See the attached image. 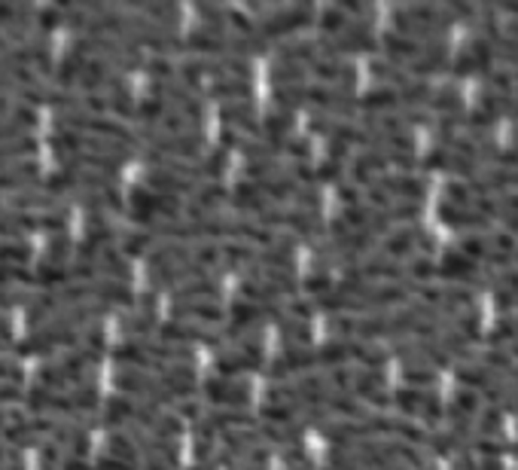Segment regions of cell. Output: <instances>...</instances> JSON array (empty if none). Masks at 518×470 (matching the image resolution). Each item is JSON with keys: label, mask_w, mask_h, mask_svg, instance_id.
Listing matches in <instances>:
<instances>
[{"label": "cell", "mask_w": 518, "mask_h": 470, "mask_svg": "<svg viewBox=\"0 0 518 470\" xmlns=\"http://www.w3.org/2000/svg\"><path fill=\"white\" fill-rule=\"evenodd\" d=\"M384 46L391 53V62H397L402 71L415 73H442L451 68V59L446 53V40L442 37H415L391 31L384 37Z\"/></svg>", "instance_id": "1"}, {"label": "cell", "mask_w": 518, "mask_h": 470, "mask_svg": "<svg viewBox=\"0 0 518 470\" xmlns=\"http://www.w3.org/2000/svg\"><path fill=\"white\" fill-rule=\"evenodd\" d=\"M266 360V349H262L259 336H238L226 345V351L220 354L217 367L223 376H238V373H248V369L262 367Z\"/></svg>", "instance_id": "2"}, {"label": "cell", "mask_w": 518, "mask_h": 470, "mask_svg": "<svg viewBox=\"0 0 518 470\" xmlns=\"http://www.w3.org/2000/svg\"><path fill=\"white\" fill-rule=\"evenodd\" d=\"M204 394L213 407H220L223 412H241V407L250 403V388L248 382H241L238 376H213L204 385Z\"/></svg>", "instance_id": "3"}, {"label": "cell", "mask_w": 518, "mask_h": 470, "mask_svg": "<svg viewBox=\"0 0 518 470\" xmlns=\"http://www.w3.org/2000/svg\"><path fill=\"white\" fill-rule=\"evenodd\" d=\"M391 403H397L402 412L409 416H421V418H442V400L433 391L424 388H402L391 398Z\"/></svg>", "instance_id": "4"}, {"label": "cell", "mask_w": 518, "mask_h": 470, "mask_svg": "<svg viewBox=\"0 0 518 470\" xmlns=\"http://www.w3.org/2000/svg\"><path fill=\"white\" fill-rule=\"evenodd\" d=\"M427 168H436V171H455V175H476L479 165L470 162L466 156H460L455 150H446V147H436V150L424 159Z\"/></svg>", "instance_id": "5"}, {"label": "cell", "mask_w": 518, "mask_h": 470, "mask_svg": "<svg viewBox=\"0 0 518 470\" xmlns=\"http://www.w3.org/2000/svg\"><path fill=\"white\" fill-rule=\"evenodd\" d=\"M439 217H442V224H446V226H457V229H466V226L488 229L491 226V220L479 217V214H476L473 208H466V205H457V202H446V199H442V205H439Z\"/></svg>", "instance_id": "6"}, {"label": "cell", "mask_w": 518, "mask_h": 470, "mask_svg": "<svg viewBox=\"0 0 518 470\" xmlns=\"http://www.w3.org/2000/svg\"><path fill=\"white\" fill-rule=\"evenodd\" d=\"M485 398H488L491 409L494 416L500 412H518V385H494V388H485L482 391Z\"/></svg>", "instance_id": "7"}, {"label": "cell", "mask_w": 518, "mask_h": 470, "mask_svg": "<svg viewBox=\"0 0 518 470\" xmlns=\"http://www.w3.org/2000/svg\"><path fill=\"white\" fill-rule=\"evenodd\" d=\"M402 379L409 385H433L436 382V369L421 367V364H406L402 367Z\"/></svg>", "instance_id": "8"}, {"label": "cell", "mask_w": 518, "mask_h": 470, "mask_svg": "<svg viewBox=\"0 0 518 470\" xmlns=\"http://www.w3.org/2000/svg\"><path fill=\"white\" fill-rule=\"evenodd\" d=\"M455 470H504L497 458H457Z\"/></svg>", "instance_id": "9"}, {"label": "cell", "mask_w": 518, "mask_h": 470, "mask_svg": "<svg viewBox=\"0 0 518 470\" xmlns=\"http://www.w3.org/2000/svg\"><path fill=\"white\" fill-rule=\"evenodd\" d=\"M509 456H515V458H518V443H513V446H509Z\"/></svg>", "instance_id": "10"}]
</instances>
